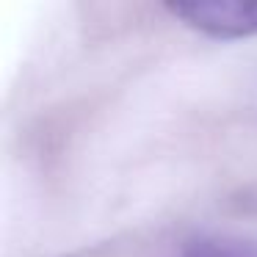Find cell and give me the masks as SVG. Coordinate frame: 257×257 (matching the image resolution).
<instances>
[{
	"mask_svg": "<svg viewBox=\"0 0 257 257\" xmlns=\"http://www.w3.org/2000/svg\"><path fill=\"white\" fill-rule=\"evenodd\" d=\"M177 257H257V240L238 235H196L185 240Z\"/></svg>",
	"mask_w": 257,
	"mask_h": 257,
	"instance_id": "cell-2",
	"label": "cell"
},
{
	"mask_svg": "<svg viewBox=\"0 0 257 257\" xmlns=\"http://www.w3.org/2000/svg\"><path fill=\"white\" fill-rule=\"evenodd\" d=\"M169 14L191 31L216 42L257 36V0H191L172 3Z\"/></svg>",
	"mask_w": 257,
	"mask_h": 257,
	"instance_id": "cell-1",
	"label": "cell"
}]
</instances>
